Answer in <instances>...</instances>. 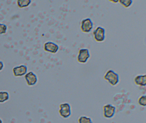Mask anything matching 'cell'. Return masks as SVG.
<instances>
[{
	"instance_id": "cell-1",
	"label": "cell",
	"mask_w": 146,
	"mask_h": 123,
	"mask_svg": "<svg viewBox=\"0 0 146 123\" xmlns=\"http://www.w3.org/2000/svg\"><path fill=\"white\" fill-rule=\"evenodd\" d=\"M104 79L112 86L117 85L119 80L118 74L112 70H108L106 72L104 76Z\"/></svg>"
},
{
	"instance_id": "cell-2",
	"label": "cell",
	"mask_w": 146,
	"mask_h": 123,
	"mask_svg": "<svg viewBox=\"0 0 146 123\" xmlns=\"http://www.w3.org/2000/svg\"><path fill=\"white\" fill-rule=\"evenodd\" d=\"M59 113L60 115L64 118H69L71 114L70 105L67 102L61 103L59 106Z\"/></svg>"
},
{
	"instance_id": "cell-3",
	"label": "cell",
	"mask_w": 146,
	"mask_h": 123,
	"mask_svg": "<svg viewBox=\"0 0 146 123\" xmlns=\"http://www.w3.org/2000/svg\"><path fill=\"white\" fill-rule=\"evenodd\" d=\"M106 30L102 26H97L93 32L94 38L97 42H100L105 40L106 38Z\"/></svg>"
},
{
	"instance_id": "cell-4",
	"label": "cell",
	"mask_w": 146,
	"mask_h": 123,
	"mask_svg": "<svg viewBox=\"0 0 146 123\" xmlns=\"http://www.w3.org/2000/svg\"><path fill=\"white\" fill-rule=\"evenodd\" d=\"M94 27V23L90 18L84 19L82 20L81 24V30L82 32L88 33Z\"/></svg>"
},
{
	"instance_id": "cell-5",
	"label": "cell",
	"mask_w": 146,
	"mask_h": 123,
	"mask_svg": "<svg viewBox=\"0 0 146 123\" xmlns=\"http://www.w3.org/2000/svg\"><path fill=\"white\" fill-rule=\"evenodd\" d=\"M90 57V54L88 49H81L79 50L77 56V61L79 63H86Z\"/></svg>"
},
{
	"instance_id": "cell-6",
	"label": "cell",
	"mask_w": 146,
	"mask_h": 123,
	"mask_svg": "<svg viewBox=\"0 0 146 123\" xmlns=\"http://www.w3.org/2000/svg\"><path fill=\"white\" fill-rule=\"evenodd\" d=\"M103 116L107 118H110L114 116L116 111V108L110 104H106L103 107Z\"/></svg>"
},
{
	"instance_id": "cell-7",
	"label": "cell",
	"mask_w": 146,
	"mask_h": 123,
	"mask_svg": "<svg viewBox=\"0 0 146 123\" xmlns=\"http://www.w3.org/2000/svg\"><path fill=\"white\" fill-rule=\"evenodd\" d=\"M28 67L25 65H20L13 67V72L15 77H21L27 73Z\"/></svg>"
},
{
	"instance_id": "cell-8",
	"label": "cell",
	"mask_w": 146,
	"mask_h": 123,
	"mask_svg": "<svg viewBox=\"0 0 146 123\" xmlns=\"http://www.w3.org/2000/svg\"><path fill=\"white\" fill-rule=\"evenodd\" d=\"M27 84L29 86H33L37 83V77L33 72L30 71L26 73L25 76Z\"/></svg>"
},
{
	"instance_id": "cell-9",
	"label": "cell",
	"mask_w": 146,
	"mask_h": 123,
	"mask_svg": "<svg viewBox=\"0 0 146 123\" xmlns=\"http://www.w3.org/2000/svg\"><path fill=\"white\" fill-rule=\"evenodd\" d=\"M44 50L47 52L55 54L59 50L58 45L52 42H47L44 44Z\"/></svg>"
},
{
	"instance_id": "cell-10",
	"label": "cell",
	"mask_w": 146,
	"mask_h": 123,
	"mask_svg": "<svg viewBox=\"0 0 146 123\" xmlns=\"http://www.w3.org/2000/svg\"><path fill=\"white\" fill-rule=\"evenodd\" d=\"M134 82L138 86H145L146 85V75H138L134 78Z\"/></svg>"
},
{
	"instance_id": "cell-11",
	"label": "cell",
	"mask_w": 146,
	"mask_h": 123,
	"mask_svg": "<svg viewBox=\"0 0 146 123\" xmlns=\"http://www.w3.org/2000/svg\"><path fill=\"white\" fill-rule=\"evenodd\" d=\"M9 99V94L6 91H0V103L5 102Z\"/></svg>"
},
{
	"instance_id": "cell-12",
	"label": "cell",
	"mask_w": 146,
	"mask_h": 123,
	"mask_svg": "<svg viewBox=\"0 0 146 123\" xmlns=\"http://www.w3.org/2000/svg\"><path fill=\"white\" fill-rule=\"evenodd\" d=\"M31 2V0H18L17 1L18 6L21 8L28 7Z\"/></svg>"
},
{
	"instance_id": "cell-13",
	"label": "cell",
	"mask_w": 146,
	"mask_h": 123,
	"mask_svg": "<svg viewBox=\"0 0 146 123\" xmlns=\"http://www.w3.org/2000/svg\"><path fill=\"white\" fill-rule=\"evenodd\" d=\"M78 123H93L92 119L86 116H81L78 118Z\"/></svg>"
},
{
	"instance_id": "cell-14",
	"label": "cell",
	"mask_w": 146,
	"mask_h": 123,
	"mask_svg": "<svg viewBox=\"0 0 146 123\" xmlns=\"http://www.w3.org/2000/svg\"><path fill=\"white\" fill-rule=\"evenodd\" d=\"M118 2L121 5L125 8H128L130 7L133 3V1L131 0H119Z\"/></svg>"
},
{
	"instance_id": "cell-15",
	"label": "cell",
	"mask_w": 146,
	"mask_h": 123,
	"mask_svg": "<svg viewBox=\"0 0 146 123\" xmlns=\"http://www.w3.org/2000/svg\"><path fill=\"white\" fill-rule=\"evenodd\" d=\"M138 104L142 106H146V95L141 96L138 98L137 101Z\"/></svg>"
},
{
	"instance_id": "cell-16",
	"label": "cell",
	"mask_w": 146,
	"mask_h": 123,
	"mask_svg": "<svg viewBox=\"0 0 146 123\" xmlns=\"http://www.w3.org/2000/svg\"><path fill=\"white\" fill-rule=\"evenodd\" d=\"M7 27L5 24L0 23V35L5 34L7 32Z\"/></svg>"
},
{
	"instance_id": "cell-17",
	"label": "cell",
	"mask_w": 146,
	"mask_h": 123,
	"mask_svg": "<svg viewBox=\"0 0 146 123\" xmlns=\"http://www.w3.org/2000/svg\"><path fill=\"white\" fill-rule=\"evenodd\" d=\"M4 63H3L2 61L0 60V71H1L3 69V68H4Z\"/></svg>"
},
{
	"instance_id": "cell-18",
	"label": "cell",
	"mask_w": 146,
	"mask_h": 123,
	"mask_svg": "<svg viewBox=\"0 0 146 123\" xmlns=\"http://www.w3.org/2000/svg\"><path fill=\"white\" fill-rule=\"evenodd\" d=\"M111 2L114 3H116L118 2V1H109Z\"/></svg>"
},
{
	"instance_id": "cell-19",
	"label": "cell",
	"mask_w": 146,
	"mask_h": 123,
	"mask_svg": "<svg viewBox=\"0 0 146 123\" xmlns=\"http://www.w3.org/2000/svg\"><path fill=\"white\" fill-rule=\"evenodd\" d=\"M0 123H2V121L1 119H0Z\"/></svg>"
}]
</instances>
